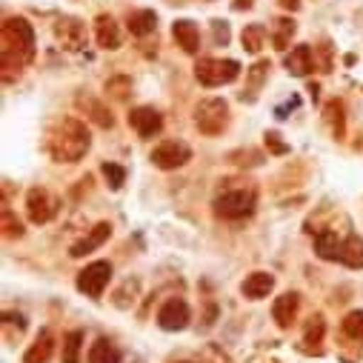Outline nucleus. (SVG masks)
<instances>
[{
  "instance_id": "1",
  "label": "nucleus",
  "mask_w": 363,
  "mask_h": 363,
  "mask_svg": "<svg viewBox=\"0 0 363 363\" xmlns=\"http://www.w3.org/2000/svg\"><path fill=\"white\" fill-rule=\"evenodd\" d=\"M0 57H4V69H21L32 60L35 55V32L23 18H6L4 32H0Z\"/></svg>"
},
{
  "instance_id": "2",
  "label": "nucleus",
  "mask_w": 363,
  "mask_h": 363,
  "mask_svg": "<svg viewBox=\"0 0 363 363\" xmlns=\"http://www.w3.org/2000/svg\"><path fill=\"white\" fill-rule=\"evenodd\" d=\"M49 152L60 163H74L89 152V132L80 121L66 118L57 123V129L49 135Z\"/></svg>"
},
{
  "instance_id": "3",
  "label": "nucleus",
  "mask_w": 363,
  "mask_h": 363,
  "mask_svg": "<svg viewBox=\"0 0 363 363\" xmlns=\"http://www.w3.org/2000/svg\"><path fill=\"white\" fill-rule=\"evenodd\" d=\"M257 206V198L252 189H229L215 198V215L223 220H240L249 218Z\"/></svg>"
},
{
  "instance_id": "4",
  "label": "nucleus",
  "mask_w": 363,
  "mask_h": 363,
  "mask_svg": "<svg viewBox=\"0 0 363 363\" xmlns=\"http://www.w3.org/2000/svg\"><path fill=\"white\" fill-rule=\"evenodd\" d=\"M195 126H198L203 135H209V138L220 135V132L229 126V104L220 101V98H206V101H201L198 109H195Z\"/></svg>"
},
{
  "instance_id": "5",
  "label": "nucleus",
  "mask_w": 363,
  "mask_h": 363,
  "mask_svg": "<svg viewBox=\"0 0 363 363\" xmlns=\"http://www.w3.org/2000/svg\"><path fill=\"white\" fill-rule=\"evenodd\" d=\"M240 74V63L238 60H220V57H201L198 66H195V77L203 83V86H223V83H232L235 77Z\"/></svg>"
},
{
  "instance_id": "6",
  "label": "nucleus",
  "mask_w": 363,
  "mask_h": 363,
  "mask_svg": "<svg viewBox=\"0 0 363 363\" xmlns=\"http://www.w3.org/2000/svg\"><path fill=\"white\" fill-rule=\"evenodd\" d=\"M109 281H112V263L109 260H95L77 275V289L89 298H101L104 289L109 286Z\"/></svg>"
},
{
  "instance_id": "7",
  "label": "nucleus",
  "mask_w": 363,
  "mask_h": 363,
  "mask_svg": "<svg viewBox=\"0 0 363 363\" xmlns=\"http://www.w3.org/2000/svg\"><path fill=\"white\" fill-rule=\"evenodd\" d=\"M192 160V149L184 143V140H163L152 149V163L163 172H172V169H180Z\"/></svg>"
},
{
  "instance_id": "8",
  "label": "nucleus",
  "mask_w": 363,
  "mask_h": 363,
  "mask_svg": "<svg viewBox=\"0 0 363 363\" xmlns=\"http://www.w3.org/2000/svg\"><path fill=\"white\" fill-rule=\"evenodd\" d=\"M189 318H192L189 303L180 301V298H169V301L160 306V312H157V323H160V329H166V332L186 329V326H189Z\"/></svg>"
},
{
  "instance_id": "9",
  "label": "nucleus",
  "mask_w": 363,
  "mask_h": 363,
  "mask_svg": "<svg viewBox=\"0 0 363 363\" xmlns=\"http://www.w3.org/2000/svg\"><path fill=\"white\" fill-rule=\"evenodd\" d=\"M55 38L60 40L63 49L69 52H77L86 46V26L77 21V18H60L55 23Z\"/></svg>"
},
{
  "instance_id": "10",
  "label": "nucleus",
  "mask_w": 363,
  "mask_h": 363,
  "mask_svg": "<svg viewBox=\"0 0 363 363\" xmlns=\"http://www.w3.org/2000/svg\"><path fill=\"white\" fill-rule=\"evenodd\" d=\"M129 126H132L140 138H155V135H160V129H163V118H160V112L152 109V106H138V109L129 112Z\"/></svg>"
},
{
  "instance_id": "11",
  "label": "nucleus",
  "mask_w": 363,
  "mask_h": 363,
  "mask_svg": "<svg viewBox=\"0 0 363 363\" xmlns=\"http://www.w3.org/2000/svg\"><path fill=\"white\" fill-rule=\"evenodd\" d=\"M26 209H29V220L32 223H49L57 215V201L46 189H32L29 201H26Z\"/></svg>"
},
{
  "instance_id": "12",
  "label": "nucleus",
  "mask_w": 363,
  "mask_h": 363,
  "mask_svg": "<svg viewBox=\"0 0 363 363\" xmlns=\"http://www.w3.org/2000/svg\"><path fill=\"white\" fill-rule=\"evenodd\" d=\"M298 309H301V295L298 292H286L281 295L275 303H272V318H275V323L281 329H289L298 318Z\"/></svg>"
},
{
  "instance_id": "13",
  "label": "nucleus",
  "mask_w": 363,
  "mask_h": 363,
  "mask_svg": "<svg viewBox=\"0 0 363 363\" xmlns=\"http://www.w3.org/2000/svg\"><path fill=\"white\" fill-rule=\"evenodd\" d=\"M172 38L177 40V46L184 49L186 55H195L201 49V32H198V26L192 21H174Z\"/></svg>"
},
{
  "instance_id": "14",
  "label": "nucleus",
  "mask_w": 363,
  "mask_h": 363,
  "mask_svg": "<svg viewBox=\"0 0 363 363\" xmlns=\"http://www.w3.org/2000/svg\"><path fill=\"white\" fill-rule=\"evenodd\" d=\"M95 38H98V46L101 49H121V29H118V23H115V18L112 15H101L98 21H95Z\"/></svg>"
},
{
  "instance_id": "15",
  "label": "nucleus",
  "mask_w": 363,
  "mask_h": 363,
  "mask_svg": "<svg viewBox=\"0 0 363 363\" xmlns=\"http://www.w3.org/2000/svg\"><path fill=\"white\" fill-rule=\"evenodd\" d=\"M109 235H112V226H109V223H98L83 240H77V243L72 246L69 255H72V257H83V255H89V252H95L98 246H104V243L109 240Z\"/></svg>"
},
{
  "instance_id": "16",
  "label": "nucleus",
  "mask_w": 363,
  "mask_h": 363,
  "mask_svg": "<svg viewBox=\"0 0 363 363\" xmlns=\"http://www.w3.org/2000/svg\"><path fill=\"white\" fill-rule=\"evenodd\" d=\"M240 289H243V295L249 301H260V298H266L272 289H275V278H272L269 272H252Z\"/></svg>"
},
{
  "instance_id": "17",
  "label": "nucleus",
  "mask_w": 363,
  "mask_h": 363,
  "mask_svg": "<svg viewBox=\"0 0 363 363\" xmlns=\"http://www.w3.org/2000/svg\"><path fill=\"white\" fill-rule=\"evenodd\" d=\"M286 69L295 74V77H303V74H309L312 69H315V60H312V46H306V43H301V46H295L289 55H286Z\"/></svg>"
},
{
  "instance_id": "18",
  "label": "nucleus",
  "mask_w": 363,
  "mask_h": 363,
  "mask_svg": "<svg viewBox=\"0 0 363 363\" xmlns=\"http://www.w3.org/2000/svg\"><path fill=\"white\" fill-rule=\"evenodd\" d=\"M52 349H55V337H52L49 329H43V332L38 335V340L29 346V352L23 354V363H49Z\"/></svg>"
},
{
  "instance_id": "19",
  "label": "nucleus",
  "mask_w": 363,
  "mask_h": 363,
  "mask_svg": "<svg viewBox=\"0 0 363 363\" xmlns=\"http://www.w3.org/2000/svg\"><path fill=\"white\" fill-rule=\"evenodd\" d=\"M89 363H121V349L109 337H98L89 349Z\"/></svg>"
},
{
  "instance_id": "20",
  "label": "nucleus",
  "mask_w": 363,
  "mask_h": 363,
  "mask_svg": "<svg viewBox=\"0 0 363 363\" xmlns=\"http://www.w3.org/2000/svg\"><path fill=\"white\" fill-rule=\"evenodd\" d=\"M126 23H129V32L135 38H146V35H152L157 29V15L152 9H140V12H132Z\"/></svg>"
},
{
  "instance_id": "21",
  "label": "nucleus",
  "mask_w": 363,
  "mask_h": 363,
  "mask_svg": "<svg viewBox=\"0 0 363 363\" xmlns=\"http://www.w3.org/2000/svg\"><path fill=\"white\" fill-rule=\"evenodd\" d=\"M340 249H343V240H337L335 232H320L315 238V252L323 260H340Z\"/></svg>"
},
{
  "instance_id": "22",
  "label": "nucleus",
  "mask_w": 363,
  "mask_h": 363,
  "mask_svg": "<svg viewBox=\"0 0 363 363\" xmlns=\"http://www.w3.org/2000/svg\"><path fill=\"white\" fill-rule=\"evenodd\" d=\"M340 263H346V266H352V269H363V238L349 235V238L343 240Z\"/></svg>"
},
{
  "instance_id": "23",
  "label": "nucleus",
  "mask_w": 363,
  "mask_h": 363,
  "mask_svg": "<svg viewBox=\"0 0 363 363\" xmlns=\"http://www.w3.org/2000/svg\"><path fill=\"white\" fill-rule=\"evenodd\" d=\"M295 21L292 18H278L275 21V32H272V43H275V49H286L289 46V40H292V35H295Z\"/></svg>"
},
{
  "instance_id": "24",
  "label": "nucleus",
  "mask_w": 363,
  "mask_h": 363,
  "mask_svg": "<svg viewBox=\"0 0 363 363\" xmlns=\"http://www.w3.org/2000/svg\"><path fill=\"white\" fill-rule=\"evenodd\" d=\"M240 40H243V49H246V52L257 55V52L263 49V40H266V29H263L260 23H252V26H246V29H243Z\"/></svg>"
},
{
  "instance_id": "25",
  "label": "nucleus",
  "mask_w": 363,
  "mask_h": 363,
  "mask_svg": "<svg viewBox=\"0 0 363 363\" xmlns=\"http://www.w3.org/2000/svg\"><path fill=\"white\" fill-rule=\"evenodd\" d=\"M80 346H83V332L74 329L63 337V363H80Z\"/></svg>"
},
{
  "instance_id": "26",
  "label": "nucleus",
  "mask_w": 363,
  "mask_h": 363,
  "mask_svg": "<svg viewBox=\"0 0 363 363\" xmlns=\"http://www.w3.org/2000/svg\"><path fill=\"white\" fill-rule=\"evenodd\" d=\"M326 118H329V123H332L335 138H343V104H340V101H332V104L326 106Z\"/></svg>"
},
{
  "instance_id": "27",
  "label": "nucleus",
  "mask_w": 363,
  "mask_h": 363,
  "mask_svg": "<svg viewBox=\"0 0 363 363\" xmlns=\"http://www.w3.org/2000/svg\"><path fill=\"white\" fill-rule=\"evenodd\" d=\"M323 332H326V323L320 315H312L309 323H306V332H303V340L306 343H320L323 340Z\"/></svg>"
},
{
  "instance_id": "28",
  "label": "nucleus",
  "mask_w": 363,
  "mask_h": 363,
  "mask_svg": "<svg viewBox=\"0 0 363 363\" xmlns=\"http://www.w3.org/2000/svg\"><path fill=\"white\" fill-rule=\"evenodd\" d=\"M343 335L360 340L363 337V312H349L343 320Z\"/></svg>"
},
{
  "instance_id": "29",
  "label": "nucleus",
  "mask_w": 363,
  "mask_h": 363,
  "mask_svg": "<svg viewBox=\"0 0 363 363\" xmlns=\"http://www.w3.org/2000/svg\"><path fill=\"white\" fill-rule=\"evenodd\" d=\"M266 72H269V60H257V63L249 69V92H252V101H255V92L263 86Z\"/></svg>"
},
{
  "instance_id": "30",
  "label": "nucleus",
  "mask_w": 363,
  "mask_h": 363,
  "mask_svg": "<svg viewBox=\"0 0 363 363\" xmlns=\"http://www.w3.org/2000/svg\"><path fill=\"white\" fill-rule=\"evenodd\" d=\"M104 177L109 180L112 189H121V186L126 184V169L118 166V163H104Z\"/></svg>"
},
{
  "instance_id": "31",
  "label": "nucleus",
  "mask_w": 363,
  "mask_h": 363,
  "mask_svg": "<svg viewBox=\"0 0 363 363\" xmlns=\"http://www.w3.org/2000/svg\"><path fill=\"white\" fill-rule=\"evenodd\" d=\"M212 38H215V43H218V46H226V43H229V38H232L229 23H226V21H212Z\"/></svg>"
},
{
  "instance_id": "32",
  "label": "nucleus",
  "mask_w": 363,
  "mask_h": 363,
  "mask_svg": "<svg viewBox=\"0 0 363 363\" xmlns=\"http://www.w3.org/2000/svg\"><path fill=\"white\" fill-rule=\"evenodd\" d=\"M4 229H6V238H21L23 235L21 220H12V212L9 209H4Z\"/></svg>"
},
{
  "instance_id": "33",
  "label": "nucleus",
  "mask_w": 363,
  "mask_h": 363,
  "mask_svg": "<svg viewBox=\"0 0 363 363\" xmlns=\"http://www.w3.org/2000/svg\"><path fill=\"white\" fill-rule=\"evenodd\" d=\"M266 146H269L272 152H275V155H286V152H289V146L281 140V135H278V132H266Z\"/></svg>"
},
{
  "instance_id": "34",
  "label": "nucleus",
  "mask_w": 363,
  "mask_h": 363,
  "mask_svg": "<svg viewBox=\"0 0 363 363\" xmlns=\"http://www.w3.org/2000/svg\"><path fill=\"white\" fill-rule=\"evenodd\" d=\"M298 106H301V98H292L286 106H278L275 115H278V118H286V112H289V109H298Z\"/></svg>"
},
{
  "instance_id": "35",
  "label": "nucleus",
  "mask_w": 363,
  "mask_h": 363,
  "mask_svg": "<svg viewBox=\"0 0 363 363\" xmlns=\"http://www.w3.org/2000/svg\"><path fill=\"white\" fill-rule=\"evenodd\" d=\"M238 12H243V9H252L255 6V0H235V4H232Z\"/></svg>"
},
{
  "instance_id": "36",
  "label": "nucleus",
  "mask_w": 363,
  "mask_h": 363,
  "mask_svg": "<svg viewBox=\"0 0 363 363\" xmlns=\"http://www.w3.org/2000/svg\"><path fill=\"white\" fill-rule=\"evenodd\" d=\"M281 6L289 9V12H298L301 9V0H281Z\"/></svg>"
}]
</instances>
